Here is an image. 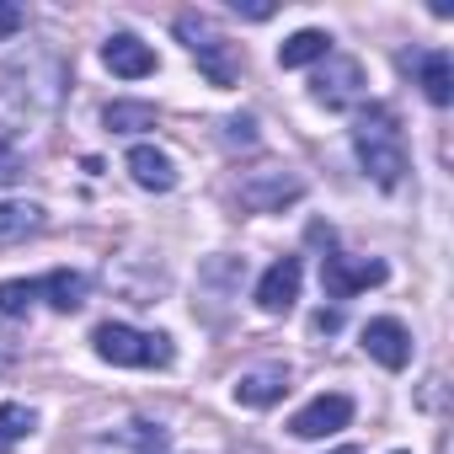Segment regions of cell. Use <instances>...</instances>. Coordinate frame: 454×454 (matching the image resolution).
Wrapping results in <instances>:
<instances>
[{
	"label": "cell",
	"mask_w": 454,
	"mask_h": 454,
	"mask_svg": "<svg viewBox=\"0 0 454 454\" xmlns=\"http://www.w3.org/2000/svg\"><path fill=\"white\" fill-rule=\"evenodd\" d=\"M353 150H358L364 171H369L385 192L401 187V176H406V145H401V123H395V113H390L385 102H369V107L358 113V123H353Z\"/></svg>",
	"instance_id": "6da1fadb"
},
{
	"label": "cell",
	"mask_w": 454,
	"mask_h": 454,
	"mask_svg": "<svg viewBox=\"0 0 454 454\" xmlns=\"http://www.w3.org/2000/svg\"><path fill=\"white\" fill-rule=\"evenodd\" d=\"M176 33H182L187 54L198 59V70L208 75V86H236L241 81V43H231V33H224L214 17L182 12L176 17Z\"/></svg>",
	"instance_id": "7a4b0ae2"
},
{
	"label": "cell",
	"mask_w": 454,
	"mask_h": 454,
	"mask_svg": "<svg viewBox=\"0 0 454 454\" xmlns=\"http://www.w3.org/2000/svg\"><path fill=\"white\" fill-rule=\"evenodd\" d=\"M91 348H97V358H107L118 369H166L176 358L166 332H134L123 321H102L91 332Z\"/></svg>",
	"instance_id": "3957f363"
},
{
	"label": "cell",
	"mask_w": 454,
	"mask_h": 454,
	"mask_svg": "<svg viewBox=\"0 0 454 454\" xmlns=\"http://www.w3.org/2000/svg\"><path fill=\"white\" fill-rule=\"evenodd\" d=\"M310 97H316L321 107H332V113L358 107V102H364V65L348 59V54H326L321 70H316V81H310Z\"/></svg>",
	"instance_id": "277c9868"
},
{
	"label": "cell",
	"mask_w": 454,
	"mask_h": 454,
	"mask_svg": "<svg viewBox=\"0 0 454 454\" xmlns=\"http://www.w3.org/2000/svg\"><path fill=\"white\" fill-rule=\"evenodd\" d=\"M385 284V262L380 257H348V252H326L321 257V289L326 300H353L364 289Z\"/></svg>",
	"instance_id": "5b68a950"
},
{
	"label": "cell",
	"mask_w": 454,
	"mask_h": 454,
	"mask_svg": "<svg viewBox=\"0 0 454 454\" xmlns=\"http://www.w3.org/2000/svg\"><path fill=\"white\" fill-rule=\"evenodd\" d=\"M353 422V401L342 395V390H332V395H316L310 406H300L294 417H289V433L294 438H332V433H342Z\"/></svg>",
	"instance_id": "8992f818"
},
{
	"label": "cell",
	"mask_w": 454,
	"mask_h": 454,
	"mask_svg": "<svg viewBox=\"0 0 454 454\" xmlns=\"http://www.w3.org/2000/svg\"><path fill=\"white\" fill-rule=\"evenodd\" d=\"M300 192H305V182L289 176V171H278V166H262V171H252V176L241 182V203H247L252 214H278V208L294 203Z\"/></svg>",
	"instance_id": "52a82bcc"
},
{
	"label": "cell",
	"mask_w": 454,
	"mask_h": 454,
	"mask_svg": "<svg viewBox=\"0 0 454 454\" xmlns=\"http://www.w3.org/2000/svg\"><path fill=\"white\" fill-rule=\"evenodd\" d=\"M300 278H305L300 257H278V262L257 278V310H262V316H284V310L300 300Z\"/></svg>",
	"instance_id": "ba28073f"
},
{
	"label": "cell",
	"mask_w": 454,
	"mask_h": 454,
	"mask_svg": "<svg viewBox=\"0 0 454 454\" xmlns=\"http://www.w3.org/2000/svg\"><path fill=\"white\" fill-rule=\"evenodd\" d=\"M364 353L380 364V369H406L411 364V332L395 321V316H380L364 326Z\"/></svg>",
	"instance_id": "9c48e42d"
},
{
	"label": "cell",
	"mask_w": 454,
	"mask_h": 454,
	"mask_svg": "<svg viewBox=\"0 0 454 454\" xmlns=\"http://www.w3.org/2000/svg\"><path fill=\"white\" fill-rule=\"evenodd\" d=\"M102 65H107L113 75H123V81H145V75H155V49L139 43L134 33H113V38L102 43Z\"/></svg>",
	"instance_id": "30bf717a"
},
{
	"label": "cell",
	"mask_w": 454,
	"mask_h": 454,
	"mask_svg": "<svg viewBox=\"0 0 454 454\" xmlns=\"http://www.w3.org/2000/svg\"><path fill=\"white\" fill-rule=\"evenodd\" d=\"M284 395H289V369L284 364H257V369H247L236 380V401L252 406V411H262V406H273Z\"/></svg>",
	"instance_id": "8fae6325"
},
{
	"label": "cell",
	"mask_w": 454,
	"mask_h": 454,
	"mask_svg": "<svg viewBox=\"0 0 454 454\" xmlns=\"http://www.w3.org/2000/svg\"><path fill=\"white\" fill-rule=\"evenodd\" d=\"M406 70H417V86H422V97L433 107H449L454 102V65H449L443 49H427V54L406 59Z\"/></svg>",
	"instance_id": "7c38bea8"
},
{
	"label": "cell",
	"mask_w": 454,
	"mask_h": 454,
	"mask_svg": "<svg viewBox=\"0 0 454 454\" xmlns=\"http://www.w3.org/2000/svg\"><path fill=\"white\" fill-rule=\"evenodd\" d=\"M123 166H129V176H134L145 192H171V187H176V166H171V155L155 150V145H134Z\"/></svg>",
	"instance_id": "4fadbf2b"
},
{
	"label": "cell",
	"mask_w": 454,
	"mask_h": 454,
	"mask_svg": "<svg viewBox=\"0 0 454 454\" xmlns=\"http://www.w3.org/2000/svg\"><path fill=\"white\" fill-rule=\"evenodd\" d=\"M332 54V38L321 33V27H300L294 38H284L278 43V65L284 70H305V65H321Z\"/></svg>",
	"instance_id": "5bb4252c"
},
{
	"label": "cell",
	"mask_w": 454,
	"mask_h": 454,
	"mask_svg": "<svg viewBox=\"0 0 454 454\" xmlns=\"http://www.w3.org/2000/svg\"><path fill=\"white\" fill-rule=\"evenodd\" d=\"M86 289H91V278L86 273H70V268H59V273H49L38 284V294H49L54 310H81L86 305Z\"/></svg>",
	"instance_id": "9a60e30c"
},
{
	"label": "cell",
	"mask_w": 454,
	"mask_h": 454,
	"mask_svg": "<svg viewBox=\"0 0 454 454\" xmlns=\"http://www.w3.org/2000/svg\"><path fill=\"white\" fill-rule=\"evenodd\" d=\"M38 427V417H33V406H22V401H0V454L6 449H17L27 433Z\"/></svg>",
	"instance_id": "2e32d148"
},
{
	"label": "cell",
	"mask_w": 454,
	"mask_h": 454,
	"mask_svg": "<svg viewBox=\"0 0 454 454\" xmlns=\"http://www.w3.org/2000/svg\"><path fill=\"white\" fill-rule=\"evenodd\" d=\"M107 129L113 134H139V129H155V107L150 102H107Z\"/></svg>",
	"instance_id": "e0dca14e"
},
{
	"label": "cell",
	"mask_w": 454,
	"mask_h": 454,
	"mask_svg": "<svg viewBox=\"0 0 454 454\" xmlns=\"http://www.w3.org/2000/svg\"><path fill=\"white\" fill-rule=\"evenodd\" d=\"M43 224V208L33 203H0V241H22Z\"/></svg>",
	"instance_id": "ac0fdd59"
},
{
	"label": "cell",
	"mask_w": 454,
	"mask_h": 454,
	"mask_svg": "<svg viewBox=\"0 0 454 454\" xmlns=\"http://www.w3.org/2000/svg\"><path fill=\"white\" fill-rule=\"evenodd\" d=\"M33 300H38V284H27V278H6V284H0V316H27Z\"/></svg>",
	"instance_id": "d6986e66"
},
{
	"label": "cell",
	"mask_w": 454,
	"mask_h": 454,
	"mask_svg": "<svg viewBox=\"0 0 454 454\" xmlns=\"http://www.w3.org/2000/svg\"><path fill=\"white\" fill-rule=\"evenodd\" d=\"M27 27V12L17 6V0H0V43H6V38H17Z\"/></svg>",
	"instance_id": "ffe728a7"
},
{
	"label": "cell",
	"mask_w": 454,
	"mask_h": 454,
	"mask_svg": "<svg viewBox=\"0 0 454 454\" xmlns=\"http://www.w3.org/2000/svg\"><path fill=\"white\" fill-rule=\"evenodd\" d=\"M17 176H22V155L12 145H0V187H12Z\"/></svg>",
	"instance_id": "44dd1931"
},
{
	"label": "cell",
	"mask_w": 454,
	"mask_h": 454,
	"mask_svg": "<svg viewBox=\"0 0 454 454\" xmlns=\"http://www.w3.org/2000/svg\"><path fill=\"white\" fill-rule=\"evenodd\" d=\"M241 17H252V22H268L273 17V6H268V0H247V6H236Z\"/></svg>",
	"instance_id": "7402d4cb"
},
{
	"label": "cell",
	"mask_w": 454,
	"mask_h": 454,
	"mask_svg": "<svg viewBox=\"0 0 454 454\" xmlns=\"http://www.w3.org/2000/svg\"><path fill=\"white\" fill-rule=\"evenodd\" d=\"M316 332H337V310H321L316 316Z\"/></svg>",
	"instance_id": "603a6c76"
},
{
	"label": "cell",
	"mask_w": 454,
	"mask_h": 454,
	"mask_svg": "<svg viewBox=\"0 0 454 454\" xmlns=\"http://www.w3.org/2000/svg\"><path fill=\"white\" fill-rule=\"evenodd\" d=\"M139 454H166V449H160V433H155V443H150V433H145V443H139Z\"/></svg>",
	"instance_id": "cb8c5ba5"
},
{
	"label": "cell",
	"mask_w": 454,
	"mask_h": 454,
	"mask_svg": "<svg viewBox=\"0 0 454 454\" xmlns=\"http://www.w3.org/2000/svg\"><path fill=\"white\" fill-rule=\"evenodd\" d=\"M337 454H364V449H337Z\"/></svg>",
	"instance_id": "d4e9b609"
},
{
	"label": "cell",
	"mask_w": 454,
	"mask_h": 454,
	"mask_svg": "<svg viewBox=\"0 0 454 454\" xmlns=\"http://www.w3.org/2000/svg\"><path fill=\"white\" fill-rule=\"evenodd\" d=\"M395 454H411V449H395Z\"/></svg>",
	"instance_id": "484cf974"
}]
</instances>
